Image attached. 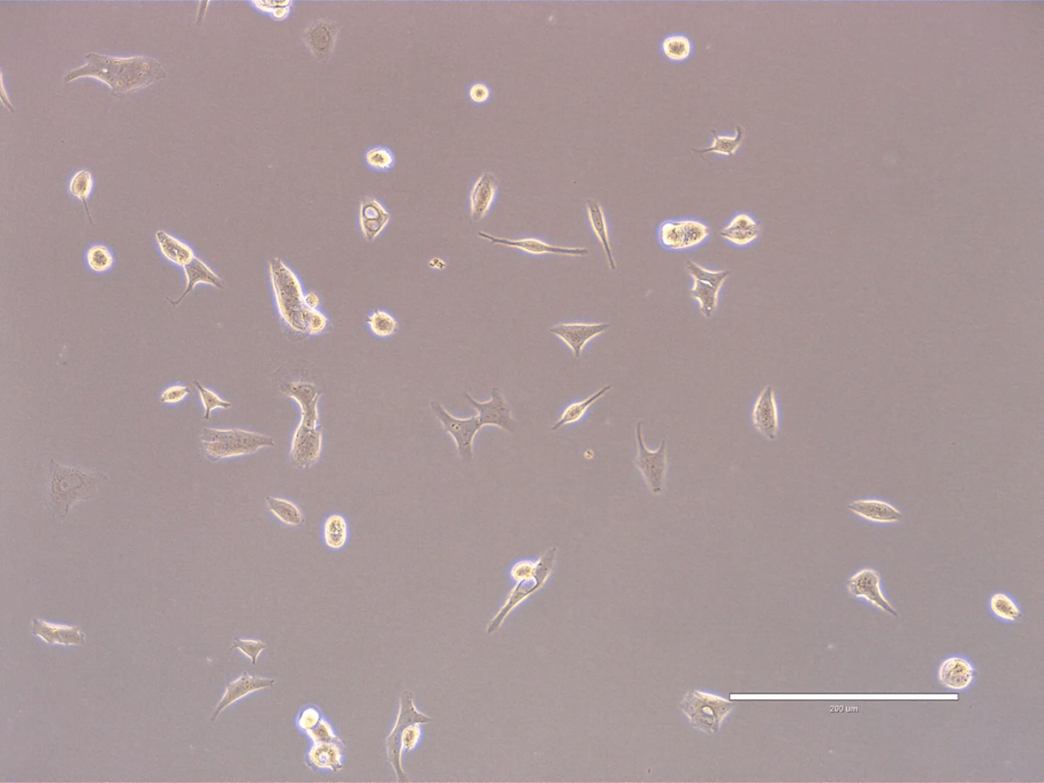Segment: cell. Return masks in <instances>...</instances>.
Segmentation results:
<instances>
[{
  "label": "cell",
  "instance_id": "obj_1",
  "mask_svg": "<svg viewBox=\"0 0 1044 783\" xmlns=\"http://www.w3.org/2000/svg\"><path fill=\"white\" fill-rule=\"evenodd\" d=\"M85 60V64L67 73L65 81L71 83L78 79H95L108 85L112 95L118 98L147 88L166 77L163 65L148 57L121 58L91 52L86 55Z\"/></svg>",
  "mask_w": 1044,
  "mask_h": 783
},
{
  "label": "cell",
  "instance_id": "obj_2",
  "mask_svg": "<svg viewBox=\"0 0 1044 783\" xmlns=\"http://www.w3.org/2000/svg\"><path fill=\"white\" fill-rule=\"evenodd\" d=\"M106 480H109V476L103 473L63 466L52 459L49 462L45 504L52 516L66 519L73 506L79 502L94 499L99 486Z\"/></svg>",
  "mask_w": 1044,
  "mask_h": 783
},
{
  "label": "cell",
  "instance_id": "obj_3",
  "mask_svg": "<svg viewBox=\"0 0 1044 783\" xmlns=\"http://www.w3.org/2000/svg\"><path fill=\"white\" fill-rule=\"evenodd\" d=\"M274 440L262 433L241 429L205 428L201 436V450L211 461L254 454L274 446Z\"/></svg>",
  "mask_w": 1044,
  "mask_h": 783
},
{
  "label": "cell",
  "instance_id": "obj_4",
  "mask_svg": "<svg viewBox=\"0 0 1044 783\" xmlns=\"http://www.w3.org/2000/svg\"><path fill=\"white\" fill-rule=\"evenodd\" d=\"M433 718L419 712L414 702V695L409 690L403 691L400 698V708L397 722L390 735L387 739L388 761L393 765L398 779L407 782V774L403 770L401 763L402 751H413L421 739V725L429 724Z\"/></svg>",
  "mask_w": 1044,
  "mask_h": 783
},
{
  "label": "cell",
  "instance_id": "obj_5",
  "mask_svg": "<svg viewBox=\"0 0 1044 783\" xmlns=\"http://www.w3.org/2000/svg\"><path fill=\"white\" fill-rule=\"evenodd\" d=\"M269 271L280 316L290 329L299 333L306 332L299 322L306 295L299 277L280 258H272L269 262Z\"/></svg>",
  "mask_w": 1044,
  "mask_h": 783
},
{
  "label": "cell",
  "instance_id": "obj_6",
  "mask_svg": "<svg viewBox=\"0 0 1044 783\" xmlns=\"http://www.w3.org/2000/svg\"><path fill=\"white\" fill-rule=\"evenodd\" d=\"M734 707L735 704L726 698L705 690L691 691L681 704L690 724L700 732L711 735L718 734Z\"/></svg>",
  "mask_w": 1044,
  "mask_h": 783
},
{
  "label": "cell",
  "instance_id": "obj_7",
  "mask_svg": "<svg viewBox=\"0 0 1044 783\" xmlns=\"http://www.w3.org/2000/svg\"><path fill=\"white\" fill-rule=\"evenodd\" d=\"M556 555H558V547H551L548 549L538 560L539 568L535 575L522 577V579L514 581L516 583L513 588L510 590L504 604L502 605L499 611L494 615L489 626H487L486 633L494 634L503 626L506 618L517 607H520L525 601H527L537 592L542 590L544 585L550 579L555 566Z\"/></svg>",
  "mask_w": 1044,
  "mask_h": 783
},
{
  "label": "cell",
  "instance_id": "obj_8",
  "mask_svg": "<svg viewBox=\"0 0 1044 783\" xmlns=\"http://www.w3.org/2000/svg\"><path fill=\"white\" fill-rule=\"evenodd\" d=\"M685 271L692 279L691 298L698 302L700 313L706 318H711L718 308L720 291L730 271L708 270L691 260L685 262Z\"/></svg>",
  "mask_w": 1044,
  "mask_h": 783
},
{
  "label": "cell",
  "instance_id": "obj_9",
  "mask_svg": "<svg viewBox=\"0 0 1044 783\" xmlns=\"http://www.w3.org/2000/svg\"><path fill=\"white\" fill-rule=\"evenodd\" d=\"M711 229L703 220L696 218L667 219L658 229V241L663 248L672 251L690 250L710 238Z\"/></svg>",
  "mask_w": 1044,
  "mask_h": 783
},
{
  "label": "cell",
  "instance_id": "obj_10",
  "mask_svg": "<svg viewBox=\"0 0 1044 783\" xmlns=\"http://www.w3.org/2000/svg\"><path fill=\"white\" fill-rule=\"evenodd\" d=\"M636 442V465L639 474L652 494L660 495L665 486L668 467L666 442L663 440L656 451L647 449L643 436V422H639L637 425Z\"/></svg>",
  "mask_w": 1044,
  "mask_h": 783
},
{
  "label": "cell",
  "instance_id": "obj_11",
  "mask_svg": "<svg viewBox=\"0 0 1044 783\" xmlns=\"http://www.w3.org/2000/svg\"><path fill=\"white\" fill-rule=\"evenodd\" d=\"M431 407L433 413L441 423L442 427L455 440L457 450H459L463 462L470 465L474 461V443L476 436L483 429V425L479 423L477 416L468 418V420H460V418H456L449 414L443 405H440L436 400L432 401Z\"/></svg>",
  "mask_w": 1044,
  "mask_h": 783
},
{
  "label": "cell",
  "instance_id": "obj_12",
  "mask_svg": "<svg viewBox=\"0 0 1044 783\" xmlns=\"http://www.w3.org/2000/svg\"><path fill=\"white\" fill-rule=\"evenodd\" d=\"M849 594L863 601L874 609L887 614L897 615V611L884 592L881 575L872 567H863L853 573L848 581Z\"/></svg>",
  "mask_w": 1044,
  "mask_h": 783
},
{
  "label": "cell",
  "instance_id": "obj_13",
  "mask_svg": "<svg viewBox=\"0 0 1044 783\" xmlns=\"http://www.w3.org/2000/svg\"><path fill=\"white\" fill-rule=\"evenodd\" d=\"M469 405L477 412V418L483 428L486 425L497 427L503 431L513 433L516 431V422L512 416V408L508 405L499 387H494L491 390V400L479 403L464 394Z\"/></svg>",
  "mask_w": 1044,
  "mask_h": 783
},
{
  "label": "cell",
  "instance_id": "obj_14",
  "mask_svg": "<svg viewBox=\"0 0 1044 783\" xmlns=\"http://www.w3.org/2000/svg\"><path fill=\"white\" fill-rule=\"evenodd\" d=\"M977 678V667L972 661L959 654L944 658L937 669V681L943 688L957 693L971 689Z\"/></svg>",
  "mask_w": 1044,
  "mask_h": 783
},
{
  "label": "cell",
  "instance_id": "obj_15",
  "mask_svg": "<svg viewBox=\"0 0 1044 783\" xmlns=\"http://www.w3.org/2000/svg\"><path fill=\"white\" fill-rule=\"evenodd\" d=\"M752 422L762 436L773 440L779 436L780 412L774 387L767 385L760 392L752 410Z\"/></svg>",
  "mask_w": 1044,
  "mask_h": 783
},
{
  "label": "cell",
  "instance_id": "obj_16",
  "mask_svg": "<svg viewBox=\"0 0 1044 783\" xmlns=\"http://www.w3.org/2000/svg\"><path fill=\"white\" fill-rule=\"evenodd\" d=\"M339 29L337 22L326 19L312 22L307 28L303 35L304 43L318 62L326 63L332 58Z\"/></svg>",
  "mask_w": 1044,
  "mask_h": 783
},
{
  "label": "cell",
  "instance_id": "obj_17",
  "mask_svg": "<svg viewBox=\"0 0 1044 783\" xmlns=\"http://www.w3.org/2000/svg\"><path fill=\"white\" fill-rule=\"evenodd\" d=\"M849 511L865 521L893 526L903 520V512L890 502L879 498H861L852 500L848 505Z\"/></svg>",
  "mask_w": 1044,
  "mask_h": 783
},
{
  "label": "cell",
  "instance_id": "obj_18",
  "mask_svg": "<svg viewBox=\"0 0 1044 783\" xmlns=\"http://www.w3.org/2000/svg\"><path fill=\"white\" fill-rule=\"evenodd\" d=\"M323 436L317 428H308L299 423L295 431L291 445V459L299 468H308L319 458L322 452Z\"/></svg>",
  "mask_w": 1044,
  "mask_h": 783
},
{
  "label": "cell",
  "instance_id": "obj_19",
  "mask_svg": "<svg viewBox=\"0 0 1044 783\" xmlns=\"http://www.w3.org/2000/svg\"><path fill=\"white\" fill-rule=\"evenodd\" d=\"M478 237L493 243V245H499L509 248H514L524 251L533 255L555 254L581 257L589 255V249L586 248H569L560 247L536 239V238H523V239H505L495 237V236L486 234L485 232L477 233Z\"/></svg>",
  "mask_w": 1044,
  "mask_h": 783
},
{
  "label": "cell",
  "instance_id": "obj_20",
  "mask_svg": "<svg viewBox=\"0 0 1044 783\" xmlns=\"http://www.w3.org/2000/svg\"><path fill=\"white\" fill-rule=\"evenodd\" d=\"M611 326V324L606 323L560 324L553 326L550 332L556 337L560 338L573 351L576 359H579L585 344L594 337H598L599 334L605 333Z\"/></svg>",
  "mask_w": 1044,
  "mask_h": 783
},
{
  "label": "cell",
  "instance_id": "obj_21",
  "mask_svg": "<svg viewBox=\"0 0 1044 783\" xmlns=\"http://www.w3.org/2000/svg\"><path fill=\"white\" fill-rule=\"evenodd\" d=\"M390 220V212L375 197H367L361 202L358 223L365 240L375 241L385 231Z\"/></svg>",
  "mask_w": 1044,
  "mask_h": 783
},
{
  "label": "cell",
  "instance_id": "obj_22",
  "mask_svg": "<svg viewBox=\"0 0 1044 783\" xmlns=\"http://www.w3.org/2000/svg\"><path fill=\"white\" fill-rule=\"evenodd\" d=\"M761 234L762 227L757 218L744 211L737 212L720 231L723 240L737 247L753 245L760 238Z\"/></svg>",
  "mask_w": 1044,
  "mask_h": 783
},
{
  "label": "cell",
  "instance_id": "obj_23",
  "mask_svg": "<svg viewBox=\"0 0 1044 783\" xmlns=\"http://www.w3.org/2000/svg\"><path fill=\"white\" fill-rule=\"evenodd\" d=\"M497 193V179L492 173L486 172L476 180L469 195L470 217L474 222L489 214Z\"/></svg>",
  "mask_w": 1044,
  "mask_h": 783
},
{
  "label": "cell",
  "instance_id": "obj_24",
  "mask_svg": "<svg viewBox=\"0 0 1044 783\" xmlns=\"http://www.w3.org/2000/svg\"><path fill=\"white\" fill-rule=\"evenodd\" d=\"M284 391L289 397L299 403L301 408L300 424L308 428H317L318 400L322 392L317 387L309 383H290L284 386Z\"/></svg>",
  "mask_w": 1044,
  "mask_h": 783
},
{
  "label": "cell",
  "instance_id": "obj_25",
  "mask_svg": "<svg viewBox=\"0 0 1044 783\" xmlns=\"http://www.w3.org/2000/svg\"><path fill=\"white\" fill-rule=\"evenodd\" d=\"M32 633L49 645H82L86 643L85 635L78 627L55 625L37 618L32 621Z\"/></svg>",
  "mask_w": 1044,
  "mask_h": 783
},
{
  "label": "cell",
  "instance_id": "obj_26",
  "mask_svg": "<svg viewBox=\"0 0 1044 783\" xmlns=\"http://www.w3.org/2000/svg\"><path fill=\"white\" fill-rule=\"evenodd\" d=\"M274 684V680L257 678V676L243 674L241 678L228 684L225 695L222 700L219 701L215 712L211 716V721L215 722L228 706L240 700V698L253 693V691L271 688Z\"/></svg>",
  "mask_w": 1044,
  "mask_h": 783
},
{
  "label": "cell",
  "instance_id": "obj_27",
  "mask_svg": "<svg viewBox=\"0 0 1044 783\" xmlns=\"http://www.w3.org/2000/svg\"><path fill=\"white\" fill-rule=\"evenodd\" d=\"M156 241L165 260L178 267L185 268L195 257L194 250L187 243L174 237L173 235L163 230L156 234Z\"/></svg>",
  "mask_w": 1044,
  "mask_h": 783
},
{
  "label": "cell",
  "instance_id": "obj_28",
  "mask_svg": "<svg viewBox=\"0 0 1044 783\" xmlns=\"http://www.w3.org/2000/svg\"><path fill=\"white\" fill-rule=\"evenodd\" d=\"M184 269L187 285L184 293L176 301H171L174 306H178L186 296L192 292L198 284H207L217 289H225V284L215 271H213L207 263H205L200 257L195 256L192 262L188 263Z\"/></svg>",
  "mask_w": 1044,
  "mask_h": 783
},
{
  "label": "cell",
  "instance_id": "obj_29",
  "mask_svg": "<svg viewBox=\"0 0 1044 783\" xmlns=\"http://www.w3.org/2000/svg\"><path fill=\"white\" fill-rule=\"evenodd\" d=\"M586 209H588L592 230L601 243L602 248L604 250L609 268L615 271L617 265L612 253L605 211L596 200H588L586 201Z\"/></svg>",
  "mask_w": 1044,
  "mask_h": 783
},
{
  "label": "cell",
  "instance_id": "obj_30",
  "mask_svg": "<svg viewBox=\"0 0 1044 783\" xmlns=\"http://www.w3.org/2000/svg\"><path fill=\"white\" fill-rule=\"evenodd\" d=\"M344 750L343 743H316L308 754L309 761L317 768L340 771L343 768L342 755Z\"/></svg>",
  "mask_w": 1044,
  "mask_h": 783
},
{
  "label": "cell",
  "instance_id": "obj_31",
  "mask_svg": "<svg viewBox=\"0 0 1044 783\" xmlns=\"http://www.w3.org/2000/svg\"><path fill=\"white\" fill-rule=\"evenodd\" d=\"M745 138V130L741 126L736 128L733 135L721 133L714 134L712 141L704 149H692L696 154H714L723 157H734L741 148Z\"/></svg>",
  "mask_w": 1044,
  "mask_h": 783
},
{
  "label": "cell",
  "instance_id": "obj_32",
  "mask_svg": "<svg viewBox=\"0 0 1044 783\" xmlns=\"http://www.w3.org/2000/svg\"><path fill=\"white\" fill-rule=\"evenodd\" d=\"M988 609L995 619L1004 623H1015L1022 618V608L1017 600L1004 592L990 596Z\"/></svg>",
  "mask_w": 1044,
  "mask_h": 783
},
{
  "label": "cell",
  "instance_id": "obj_33",
  "mask_svg": "<svg viewBox=\"0 0 1044 783\" xmlns=\"http://www.w3.org/2000/svg\"><path fill=\"white\" fill-rule=\"evenodd\" d=\"M693 50L691 38L683 33L667 35L661 42V51L669 62L681 64L688 60Z\"/></svg>",
  "mask_w": 1044,
  "mask_h": 783
},
{
  "label": "cell",
  "instance_id": "obj_34",
  "mask_svg": "<svg viewBox=\"0 0 1044 783\" xmlns=\"http://www.w3.org/2000/svg\"><path fill=\"white\" fill-rule=\"evenodd\" d=\"M266 506L279 521L291 528H299L304 522L301 509L293 502L283 498L268 497Z\"/></svg>",
  "mask_w": 1044,
  "mask_h": 783
},
{
  "label": "cell",
  "instance_id": "obj_35",
  "mask_svg": "<svg viewBox=\"0 0 1044 783\" xmlns=\"http://www.w3.org/2000/svg\"><path fill=\"white\" fill-rule=\"evenodd\" d=\"M611 389L612 386H605L596 393L593 394L589 398H586L583 401L575 402L573 405L567 406L566 410H564L558 422L553 425L552 430L556 431L564 427V425L573 424L581 421L590 407L593 406L594 403H596L601 397H603L604 395Z\"/></svg>",
  "mask_w": 1044,
  "mask_h": 783
},
{
  "label": "cell",
  "instance_id": "obj_36",
  "mask_svg": "<svg viewBox=\"0 0 1044 783\" xmlns=\"http://www.w3.org/2000/svg\"><path fill=\"white\" fill-rule=\"evenodd\" d=\"M325 543L329 548L339 550L345 546L348 538V526L344 516L333 514L327 517L324 524Z\"/></svg>",
  "mask_w": 1044,
  "mask_h": 783
},
{
  "label": "cell",
  "instance_id": "obj_37",
  "mask_svg": "<svg viewBox=\"0 0 1044 783\" xmlns=\"http://www.w3.org/2000/svg\"><path fill=\"white\" fill-rule=\"evenodd\" d=\"M94 187V179L93 174L89 170L82 169L73 174L70 182H68V191L75 197L76 200H80L84 208L86 209V214L90 219V223L94 225L93 218H91L87 200Z\"/></svg>",
  "mask_w": 1044,
  "mask_h": 783
},
{
  "label": "cell",
  "instance_id": "obj_38",
  "mask_svg": "<svg viewBox=\"0 0 1044 783\" xmlns=\"http://www.w3.org/2000/svg\"><path fill=\"white\" fill-rule=\"evenodd\" d=\"M363 161L370 170L377 173H387L395 166L396 156L390 148L377 146L365 151Z\"/></svg>",
  "mask_w": 1044,
  "mask_h": 783
},
{
  "label": "cell",
  "instance_id": "obj_39",
  "mask_svg": "<svg viewBox=\"0 0 1044 783\" xmlns=\"http://www.w3.org/2000/svg\"><path fill=\"white\" fill-rule=\"evenodd\" d=\"M370 330L379 338L393 336L398 331V323L385 310H376L369 317Z\"/></svg>",
  "mask_w": 1044,
  "mask_h": 783
},
{
  "label": "cell",
  "instance_id": "obj_40",
  "mask_svg": "<svg viewBox=\"0 0 1044 783\" xmlns=\"http://www.w3.org/2000/svg\"><path fill=\"white\" fill-rule=\"evenodd\" d=\"M86 262L91 271L103 273L112 269L114 257L108 247L96 245L88 249Z\"/></svg>",
  "mask_w": 1044,
  "mask_h": 783
},
{
  "label": "cell",
  "instance_id": "obj_41",
  "mask_svg": "<svg viewBox=\"0 0 1044 783\" xmlns=\"http://www.w3.org/2000/svg\"><path fill=\"white\" fill-rule=\"evenodd\" d=\"M198 394H200L201 400L204 408V421H209L213 410L216 409H228L232 407V403L226 401L219 396V395L209 387H204L200 382H194Z\"/></svg>",
  "mask_w": 1044,
  "mask_h": 783
},
{
  "label": "cell",
  "instance_id": "obj_42",
  "mask_svg": "<svg viewBox=\"0 0 1044 783\" xmlns=\"http://www.w3.org/2000/svg\"><path fill=\"white\" fill-rule=\"evenodd\" d=\"M299 322L306 332L310 334H318L323 333L329 324L326 316L317 309H309L304 307L299 314Z\"/></svg>",
  "mask_w": 1044,
  "mask_h": 783
},
{
  "label": "cell",
  "instance_id": "obj_43",
  "mask_svg": "<svg viewBox=\"0 0 1044 783\" xmlns=\"http://www.w3.org/2000/svg\"><path fill=\"white\" fill-rule=\"evenodd\" d=\"M493 91L486 82L472 83L468 89V97L471 103L483 105L491 101Z\"/></svg>",
  "mask_w": 1044,
  "mask_h": 783
},
{
  "label": "cell",
  "instance_id": "obj_44",
  "mask_svg": "<svg viewBox=\"0 0 1044 783\" xmlns=\"http://www.w3.org/2000/svg\"><path fill=\"white\" fill-rule=\"evenodd\" d=\"M265 648L266 644L263 641L238 640V638H236L231 650L239 649L244 654V655H246L251 660H253L254 664H256V659L259 656V654H261L262 651Z\"/></svg>",
  "mask_w": 1044,
  "mask_h": 783
},
{
  "label": "cell",
  "instance_id": "obj_45",
  "mask_svg": "<svg viewBox=\"0 0 1044 783\" xmlns=\"http://www.w3.org/2000/svg\"><path fill=\"white\" fill-rule=\"evenodd\" d=\"M190 394H192V390H190L188 386L173 385L169 387H166V389L162 393L161 401L164 403V405H177V403L182 402L187 396H189Z\"/></svg>",
  "mask_w": 1044,
  "mask_h": 783
},
{
  "label": "cell",
  "instance_id": "obj_46",
  "mask_svg": "<svg viewBox=\"0 0 1044 783\" xmlns=\"http://www.w3.org/2000/svg\"><path fill=\"white\" fill-rule=\"evenodd\" d=\"M309 736L315 743H343L338 736L333 734L332 728L326 721L322 720L319 725L308 732Z\"/></svg>",
  "mask_w": 1044,
  "mask_h": 783
},
{
  "label": "cell",
  "instance_id": "obj_47",
  "mask_svg": "<svg viewBox=\"0 0 1044 783\" xmlns=\"http://www.w3.org/2000/svg\"><path fill=\"white\" fill-rule=\"evenodd\" d=\"M321 721V714H319L317 710L310 708L304 710L301 713L299 725L303 729V731L308 733L312 731V729L316 728Z\"/></svg>",
  "mask_w": 1044,
  "mask_h": 783
},
{
  "label": "cell",
  "instance_id": "obj_48",
  "mask_svg": "<svg viewBox=\"0 0 1044 783\" xmlns=\"http://www.w3.org/2000/svg\"><path fill=\"white\" fill-rule=\"evenodd\" d=\"M321 306V299L315 293H308L304 296V307L309 309H317Z\"/></svg>",
  "mask_w": 1044,
  "mask_h": 783
}]
</instances>
